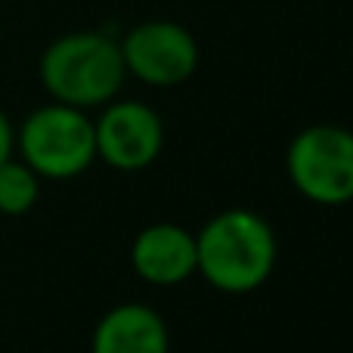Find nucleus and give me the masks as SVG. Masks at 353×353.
<instances>
[{
    "label": "nucleus",
    "mask_w": 353,
    "mask_h": 353,
    "mask_svg": "<svg viewBox=\"0 0 353 353\" xmlns=\"http://www.w3.org/2000/svg\"><path fill=\"white\" fill-rule=\"evenodd\" d=\"M285 171L313 205H347L353 201V130L338 124L304 128L285 149Z\"/></svg>",
    "instance_id": "20e7f679"
},
{
    "label": "nucleus",
    "mask_w": 353,
    "mask_h": 353,
    "mask_svg": "<svg viewBox=\"0 0 353 353\" xmlns=\"http://www.w3.org/2000/svg\"><path fill=\"white\" fill-rule=\"evenodd\" d=\"M130 263L149 285H180L195 276V232L180 223H152L130 245Z\"/></svg>",
    "instance_id": "0eeeda50"
},
{
    "label": "nucleus",
    "mask_w": 353,
    "mask_h": 353,
    "mask_svg": "<svg viewBox=\"0 0 353 353\" xmlns=\"http://www.w3.org/2000/svg\"><path fill=\"white\" fill-rule=\"evenodd\" d=\"M124 72L149 87H180L199 68V43L192 31L171 19L140 22L118 41Z\"/></svg>",
    "instance_id": "39448f33"
},
{
    "label": "nucleus",
    "mask_w": 353,
    "mask_h": 353,
    "mask_svg": "<svg viewBox=\"0 0 353 353\" xmlns=\"http://www.w3.org/2000/svg\"><path fill=\"white\" fill-rule=\"evenodd\" d=\"M12 152H16V128H12L10 115L0 109V165L12 159Z\"/></svg>",
    "instance_id": "9d476101"
},
{
    "label": "nucleus",
    "mask_w": 353,
    "mask_h": 353,
    "mask_svg": "<svg viewBox=\"0 0 353 353\" xmlns=\"http://www.w3.org/2000/svg\"><path fill=\"white\" fill-rule=\"evenodd\" d=\"M37 78L53 103L103 109L124 87L121 47L105 31H68L56 37L37 62Z\"/></svg>",
    "instance_id": "f03ea898"
},
{
    "label": "nucleus",
    "mask_w": 353,
    "mask_h": 353,
    "mask_svg": "<svg viewBox=\"0 0 353 353\" xmlns=\"http://www.w3.org/2000/svg\"><path fill=\"white\" fill-rule=\"evenodd\" d=\"M97 130V159L124 174L146 171L165 149V124L149 103L140 99H112L93 121Z\"/></svg>",
    "instance_id": "423d86ee"
},
{
    "label": "nucleus",
    "mask_w": 353,
    "mask_h": 353,
    "mask_svg": "<svg viewBox=\"0 0 353 353\" xmlns=\"http://www.w3.org/2000/svg\"><path fill=\"white\" fill-rule=\"evenodd\" d=\"M0 37H3V28H0Z\"/></svg>",
    "instance_id": "9b49d317"
},
{
    "label": "nucleus",
    "mask_w": 353,
    "mask_h": 353,
    "mask_svg": "<svg viewBox=\"0 0 353 353\" xmlns=\"http://www.w3.org/2000/svg\"><path fill=\"white\" fill-rule=\"evenodd\" d=\"M22 161L43 180H72L97 161V130L84 109L47 103L28 112L16 130Z\"/></svg>",
    "instance_id": "7ed1b4c3"
},
{
    "label": "nucleus",
    "mask_w": 353,
    "mask_h": 353,
    "mask_svg": "<svg viewBox=\"0 0 353 353\" xmlns=\"http://www.w3.org/2000/svg\"><path fill=\"white\" fill-rule=\"evenodd\" d=\"M41 199V176L22 159H6L0 165V214L3 217H25Z\"/></svg>",
    "instance_id": "1a4fd4ad"
},
{
    "label": "nucleus",
    "mask_w": 353,
    "mask_h": 353,
    "mask_svg": "<svg viewBox=\"0 0 353 353\" xmlns=\"http://www.w3.org/2000/svg\"><path fill=\"white\" fill-rule=\"evenodd\" d=\"M276 232L251 208H226L195 232V273L223 294H251L273 276Z\"/></svg>",
    "instance_id": "f257e3e1"
},
{
    "label": "nucleus",
    "mask_w": 353,
    "mask_h": 353,
    "mask_svg": "<svg viewBox=\"0 0 353 353\" xmlns=\"http://www.w3.org/2000/svg\"><path fill=\"white\" fill-rule=\"evenodd\" d=\"M90 353H171L168 323L149 304H118L97 323Z\"/></svg>",
    "instance_id": "6e6552de"
}]
</instances>
